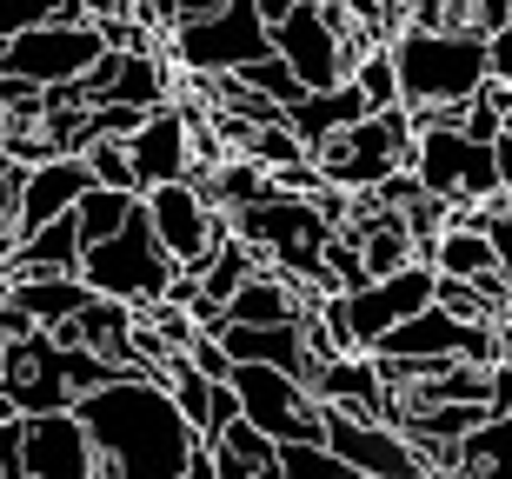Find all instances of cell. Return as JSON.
I'll use <instances>...</instances> for the list:
<instances>
[{
	"mask_svg": "<svg viewBox=\"0 0 512 479\" xmlns=\"http://www.w3.org/2000/svg\"><path fill=\"white\" fill-rule=\"evenodd\" d=\"M74 420L87 426L94 453H107L127 479H173L187 466V453L200 446L193 420L147 373H114V380L74 393Z\"/></svg>",
	"mask_w": 512,
	"mask_h": 479,
	"instance_id": "obj_1",
	"label": "cell"
},
{
	"mask_svg": "<svg viewBox=\"0 0 512 479\" xmlns=\"http://www.w3.org/2000/svg\"><path fill=\"white\" fill-rule=\"evenodd\" d=\"M386 54H393V74H399V107L473 100L493 80L479 27H393Z\"/></svg>",
	"mask_w": 512,
	"mask_h": 479,
	"instance_id": "obj_2",
	"label": "cell"
},
{
	"mask_svg": "<svg viewBox=\"0 0 512 479\" xmlns=\"http://www.w3.org/2000/svg\"><path fill=\"white\" fill-rule=\"evenodd\" d=\"M80 280L100 293V300H120V307L147 313L160 293H167L173 280V260L160 253V240H153L147 227V207L133 200L127 227L107 233V240H94V247H80Z\"/></svg>",
	"mask_w": 512,
	"mask_h": 479,
	"instance_id": "obj_3",
	"label": "cell"
},
{
	"mask_svg": "<svg viewBox=\"0 0 512 479\" xmlns=\"http://www.w3.org/2000/svg\"><path fill=\"white\" fill-rule=\"evenodd\" d=\"M406 154H413V120H406V107H373V114H360L353 127H340V134H326V140L306 147L313 173L333 180V187H346V193H360V187H373L380 173L406 167Z\"/></svg>",
	"mask_w": 512,
	"mask_h": 479,
	"instance_id": "obj_4",
	"label": "cell"
},
{
	"mask_svg": "<svg viewBox=\"0 0 512 479\" xmlns=\"http://www.w3.org/2000/svg\"><path fill=\"white\" fill-rule=\"evenodd\" d=\"M406 167H413L419 193H433V200H446V207H486V200H506L493 140H473L466 127H426V134H413Z\"/></svg>",
	"mask_w": 512,
	"mask_h": 479,
	"instance_id": "obj_5",
	"label": "cell"
},
{
	"mask_svg": "<svg viewBox=\"0 0 512 479\" xmlns=\"http://www.w3.org/2000/svg\"><path fill=\"white\" fill-rule=\"evenodd\" d=\"M160 54L180 74H233V67L273 54V34L253 14V0H227V7H213L200 20H173L167 34H160Z\"/></svg>",
	"mask_w": 512,
	"mask_h": 479,
	"instance_id": "obj_6",
	"label": "cell"
},
{
	"mask_svg": "<svg viewBox=\"0 0 512 479\" xmlns=\"http://www.w3.org/2000/svg\"><path fill=\"white\" fill-rule=\"evenodd\" d=\"M140 207H147V227H153V240H160V253H167L173 267H193V273L207 267V253L233 233L227 207H213L193 180L147 187V193H140Z\"/></svg>",
	"mask_w": 512,
	"mask_h": 479,
	"instance_id": "obj_7",
	"label": "cell"
},
{
	"mask_svg": "<svg viewBox=\"0 0 512 479\" xmlns=\"http://www.w3.org/2000/svg\"><path fill=\"white\" fill-rule=\"evenodd\" d=\"M227 386L240 393V420H253L266 440H320V400L306 393L300 373L260 360H233Z\"/></svg>",
	"mask_w": 512,
	"mask_h": 479,
	"instance_id": "obj_8",
	"label": "cell"
},
{
	"mask_svg": "<svg viewBox=\"0 0 512 479\" xmlns=\"http://www.w3.org/2000/svg\"><path fill=\"white\" fill-rule=\"evenodd\" d=\"M100 54L107 47H100L94 20H40V27H20V34L0 40V74L54 87V80H80Z\"/></svg>",
	"mask_w": 512,
	"mask_h": 479,
	"instance_id": "obj_9",
	"label": "cell"
},
{
	"mask_svg": "<svg viewBox=\"0 0 512 479\" xmlns=\"http://www.w3.org/2000/svg\"><path fill=\"white\" fill-rule=\"evenodd\" d=\"M266 34H273V54L300 74L306 94H313V87H340V80L353 74V60H360L353 34H346V27H333V20L320 14V0H300V7H293V14H280Z\"/></svg>",
	"mask_w": 512,
	"mask_h": 479,
	"instance_id": "obj_10",
	"label": "cell"
},
{
	"mask_svg": "<svg viewBox=\"0 0 512 479\" xmlns=\"http://www.w3.org/2000/svg\"><path fill=\"white\" fill-rule=\"evenodd\" d=\"M193 114L200 107H180V100H160V107L140 114V127L127 134V160H133V187L140 193L193 173Z\"/></svg>",
	"mask_w": 512,
	"mask_h": 479,
	"instance_id": "obj_11",
	"label": "cell"
},
{
	"mask_svg": "<svg viewBox=\"0 0 512 479\" xmlns=\"http://www.w3.org/2000/svg\"><path fill=\"white\" fill-rule=\"evenodd\" d=\"M366 353H393V360H493V326H466L426 300L413 320L386 326Z\"/></svg>",
	"mask_w": 512,
	"mask_h": 479,
	"instance_id": "obj_12",
	"label": "cell"
},
{
	"mask_svg": "<svg viewBox=\"0 0 512 479\" xmlns=\"http://www.w3.org/2000/svg\"><path fill=\"white\" fill-rule=\"evenodd\" d=\"M320 440L366 479H426L419 473V453L406 446V433H393L386 420H353L340 406H320Z\"/></svg>",
	"mask_w": 512,
	"mask_h": 479,
	"instance_id": "obj_13",
	"label": "cell"
},
{
	"mask_svg": "<svg viewBox=\"0 0 512 479\" xmlns=\"http://www.w3.org/2000/svg\"><path fill=\"white\" fill-rule=\"evenodd\" d=\"M433 280H439L433 260H406V267H393V273H380V280L353 287V293H346V320H353V340L373 346L386 326L413 320V313L433 300Z\"/></svg>",
	"mask_w": 512,
	"mask_h": 479,
	"instance_id": "obj_14",
	"label": "cell"
},
{
	"mask_svg": "<svg viewBox=\"0 0 512 479\" xmlns=\"http://www.w3.org/2000/svg\"><path fill=\"white\" fill-rule=\"evenodd\" d=\"M20 466H27V479H87L94 473V440L74 420V406L20 413Z\"/></svg>",
	"mask_w": 512,
	"mask_h": 479,
	"instance_id": "obj_15",
	"label": "cell"
},
{
	"mask_svg": "<svg viewBox=\"0 0 512 479\" xmlns=\"http://www.w3.org/2000/svg\"><path fill=\"white\" fill-rule=\"evenodd\" d=\"M87 187H94V173H87V160H80V154L34 160V167L20 173V187H14V227H20V240H27L34 227H47L54 213H67Z\"/></svg>",
	"mask_w": 512,
	"mask_h": 479,
	"instance_id": "obj_16",
	"label": "cell"
},
{
	"mask_svg": "<svg viewBox=\"0 0 512 479\" xmlns=\"http://www.w3.org/2000/svg\"><path fill=\"white\" fill-rule=\"evenodd\" d=\"M306 293H313V287H293L286 273L253 267L247 280L227 293V320H233V326H280V320H300Z\"/></svg>",
	"mask_w": 512,
	"mask_h": 479,
	"instance_id": "obj_17",
	"label": "cell"
},
{
	"mask_svg": "<svg viewBox=\"0 0 512 479\" xmlns=\"http://www.w3.org/2000/svg\"><path fill=\"white\" fill-rule=\"evenodd\" d=\"M34 273H80V227H74V207L54 213L47 227L27 233V240L14 247V260L0 267V280H34Z\"/></svg>",
	"mask_w": 512,
	"mask_h": 479,
	"instance_id": "obj_18",
	"label": "cell"
},
{
	"mask_svg": "<svg viewBox=\"0 0 512 479\" xmlns=\"http://www.w3.org/2000/svg\"><path fill=\"white\" fill-rule=\"evenodd\" d=\"M213 340L227 346L233 360H260V366H280V373H300L306 380V340H300V320H280V326H233L220 320V333Z\"/></svg>",
	"mask_w": 512,
	"mask_h": 479,
	"instance_id": "obj_19",
	"label": "cell"
},
{
	"mask_svg": "<svg viewBox=\"0 0 512 479\" xmlns=\"http://www.w3.org/2000/svg\"><path fill=\"white\" fill-rule=\"evenodd\" d=\"M0 293L14 300L20 313L34 326H60L67 313H80L94 300V287L80 280V273H34V280H0Z\"/></svg>",
	"mask_w": 512,
	"mask_h": 479,
	"instance_id": "obj_20",
	"label": "cell"
},
{
	"mask_svg": "<svg viewBox=\"0 0 512 479\" xmlns=\"http://www.w3.org/2000/svg\"><path fill=\"white\" fill-rule=\"evenodd\" d=\"M459 479H512V406L486 413L459 440Z\"/></svg>",
	"mask_w": 512,
	"mask_h": 479,
	"instance_id": "obj_21",
	"label": "cell"
},
{
	"mask_svg": "<svg viewBox=\"0 0 512 479\" xmlns=\"http://www.w3.org/2000/svg\"><path fill=\"white\" fill-rule=\"evenodd\" d=\"M426 260H433V273L479 280V273L493 267V240H486V227H473V220H453V227H446L433 247H426Z\"/></svg>",
	"mask_w": 512,
	"mask_h": 479,
	"instance_id": "obj_22",
	"label": "cell"
},
{
	"mask_svg": "<svg viewBox=\"0 0 512 479\" xmlns=\"http://www.w3.org/2000/svg\"><path fill=\"white\" fill-rule=\"evenodd\" d=\"M133 200H140V193H127V187H87V193H80V200H74L80 247H94V240H107V233H120V227H127Z\"/></svg>",
	"mask_w": 512,
	"mask_h": 479,
	"instance_id": "obj_23",
	"label": "cell"
},
{
	"mask_svg": "<svg viewBox=\"0 0 512 479\" xmlns=\"http://www.w3.org/2000/svg\"><path fill=\"white\" fill-rule=\"evenodd\" d=\"M273 479H353V466L326 440H280L273 446Z\"/></svg>",
	"mask_w": 512,
	"mask_h": 479,
	"instance_id": "obj_24",
	"label": "cell"
},
{
	"mask_svg": "<svg viewBox=\"0 0 512 479\" xmlns=\"http://www.w3.org/2000/svg\"><path fill=\"white\" fill-rule=\"evenodd\" d=\"M233 80H240V87H253V94H266L273 107H280V114L306 94L300 74H293V67H286L280 54H260V60H247V67H233Z\"/></svg>",
	"mask_w": 512,
	"mask_h": 479,
	"instance_id": "obj_25",
	"label": "cell"
},
{
	"mask_svg": "<svg viewBox=\"0 0 512 479\" xmlns=\"http://www.w3.org/2000/svg\"><path fill=\"white\" fill-rule=\"evenodd\" d=\"M433 307H446L453 320H466V326H499V320H506L499 300H486L473 280H453V273H439V280H433Z\"/></svg>",
	"mask_w": 512,
	"mask_h": 479,
	"instance_id": "obj_26",
	"label": "cell"
},
{
	"mask_svg": "<svg viewBox=\"0 0 512 479\" xmlns=\"http://www.w3.org/2000/svg\"><path fill=\"white\" fill-rule=\"evenodd\" d=\"M353 87L366 94V107H399V74H393V54H386V40L380 47H366L360 60H353Z\"/></svg>",
	"mask_w": 512,
	"mask_h": 479,
	"instance_id": "obj_27",
	"label": "cell"
},
{
	"mask_svg": "<svg viewBox=\"0 0 512 479\" xmlns=\"http://www.w3.org/2000/svg\"><path fill=\"white\" fill-rule=\"evenodd\" d=\"M80 160H87V173H94V187H127V193H140V187H133L127 140H114V134H94L87 147H80Z\"/></svg>",
	"mask_w": 512,
	"mask_h": 479,
	"instance_id": "obj_28",
	"label": "cell"
},
{
	"mask_svg": "<svg viewBox=\"0 0 512 479\" xmlns=\"http://www.w3.org/2000/svg\"><path fill=\"white\" fill-rule=\"evenodd\" d=\"M459 220H473V227H486V240H493V267H499V280L512 287V200H486V207H459Z\"/></svg>",
	"mask_w": 512,
	"mask_h": 479,
	"instance_id": "obj_29",
	"label": "cell"
},
{
	"mask_svg": "<svg viewBox=\"0 0 512 479\" xmlns=\"http://www.w3.org/2000/svg\"><path fill=\"white\" fill-rule=\"evenodd\" d=\"M40 20H60V0H0V40L20 27H40Z\"/></svg>",
	"mask_w": 512,
	"mask_h": 479,
	"instance_id": "obj_30",
	"label": "cell"
},
{
	"mask_svg": "<svg viewBox=\"0 0 512 479\" xmlns=\"http://www.w3.org/2000/svg\"><path fill=\"white\" fill-rule=\"evenodd\" d=\"M187 366H193V373H207V380H227V373H233V353L213 340V333H193V340H187Z\"/></svg>",
	"mask_w": 512,
	"mask_h": 479,
	"instance_id": "obj_31",
	"label": "cell"
},
{
	"mask_svg": "<svg viewBox=\"0 0 512 479\" xmlns=\"http://www.w3.org/2000/svg\"><path fill=\"white\" fill-rule=\"evenodd\" d=\"M227 420H240V393H233L227 380H213V393H207V426H200V440H213Z\"/></svg>",
	"mask_w": 512,
	"mask_h": 479,
	"instance_id": "obj_32",
	"label": "cell"
},
{
	"mask_svg": "<svg viewBox=\"0 0 512 479\" xmlns=\"http://www.w3.org/2000/svg\"><path fill=\"white\" fill-rule=\"evenodd\" d=\"M486 67H493V80H506V87H512V14L486 34Z\"/></svg>",
	"mask_w": 512,
	"mask_h": 479,
	"instance_id": "obj_33",
	"label": "cell"
},
{
	"mask_svg": "<svg viewBox=\"0 0 512 479\" xmlns=\"http://www.w3.org/2000/svg\"><path fill=\"white\" fill-rule=\"evenodd\" d=\"M493 160H499V187H512V114L499 120V134H493Z\"/></svg>",
	"mask_w": 512,
	"mask_h": 479,
	"instance_id": "obj_34",
	"label": "cell"
},
{
	"mask_svg": "<svg viewBox=\"0 0 512 479\" xmlns=\"http://www.w3.org/2000/svg\"><path fill=\"white\" fill-rule=\"evenodd\" d=\"M173 479H213V453H207V440L193 446V453H187V466H180Z\"/></svg>",
	"mask_w": 512,
	"mask_h": 479,
	"instance_id": "obj_35",
	"label": "cell"
},
{
	"mask_svg": "<svg viewBox=\"0 0 512 479\" xmlns=\"http://www.w3.org/2000/svg\"><path fill=\"white\" fill-rule=\"evenodd\" d=\"M213 7H227V0H173V20H200V14H213Z\"/></svg>",
	"mask_w": 512,
	"mask_h": 479,
	"instance_id": "obj_36",
	"label": "cell"
},
{
	"mask_svg": "<svg viewBox=\"0 0 512 479\" xmlns=\"http://www.w3.org/2000/svg\"><path fill=\"white\" fill-rule=\"evenodd\" d=\"M493 360H506V366H512V320H499V326H493Z\"/></svg>",
	"mask_w": 512,
	"mask_h": 479,
	"instance_id": "obj_37",
	"label": "cell"
},
{
	"mask_svg": "<svg viewBox=\"0 0 512 479\" xmlns=\"http://www.w3.org/2000/svg\"><path fill=\"white\" fill-rule=\"evenodd\" d=\"M14 413H20V406H14V400H7V393H0V420H14Z\"/></svg>",
	"mask_w": 512,
	"mask_h": 479,
	"instance_id": "obj_38",
	"label": "cell"
},
{
	"mask_svg": "<svg viewBox=\"0 0 512 479\" xmlns=\"http://www.w3.org/2000/svg\"><path fill=\"white\" fill-rule=\"evenodd\" d=\"M353 479H366V473H353Z\"/></svg>",
	"mask_w": 512,
	"mask_h": 479,
	"instance_id": "obj_39",
	"label": "cell"
}]
</instances>
